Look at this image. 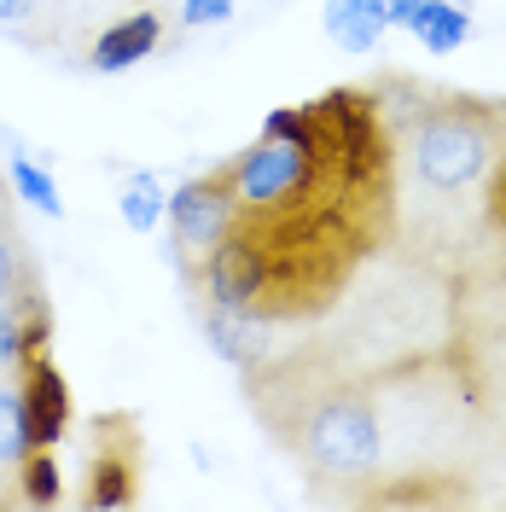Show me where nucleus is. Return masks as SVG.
I'll return each instance as SVG.
<instances>
[{
    "instance_id": "nucleus-14",
    "label": "nucleus",
    "mask_w": 506,
    "mask_h": 512,
    "mask_svg": "<svg viewBox=\"0 0 506 512\" xmlns=\"http://www.w3.org/2000/svg\"><path fill=\"white\" fill-rule=\"evenodd\" d=\"M6 175H12V187L24 192V198H30L35 210H47V216H53V222H59V216H64L59 181H53V175H47V169H41V163H30V158H24V152H12V163H6Z\"/></svg>"
},
{
    "instance_id": "nucleus-8",
    "label": "nucleus",
    "mask_w": 506,
    "mask_h": 512,
    "mask_svg": "<svg viewBox=\"0 0 506 512\" xmlns=\"http://www.w3.org/2000/svg\"><path fill=\"white\" fill-rule=\"evenodd\" d=\"M204 332H210V344H216L239 373H251V367H262V361L274 355V320L256 315V309H222V303H210Z\"/></svg>"
},
{
    "instance_id": "nucleus-2",
    "label": "nucleus",
    "mask_w": 506,
    "mask_h": 512,
    "mask_svg": "<svg viewBox=\"0 0 506 512\" xmlns=\"http://www.w3.org/2000/svg\"><path fill=\"white\" fill-rule=\"evenodd\" d=\"M390 128L396 163L437 198H460L489 181V169L506 152V99L483 94H448V88H413L390 82L373 88Z\"/></svg>"
},
{
    "instance_id": "nucleus-17",
    "label": "nucleus",
    "mask_w": 506,
    "mask_h": 512,
    "mask_svg": "<svg viewBox=\"0 0 506 512\" xmlns=\"http://www.w3.org/2000/svg\"><path fill=\"white\" fill-rule=\"evenodd\" d=\"M227 12H233V0H187V6H181L187 30H210V24H222Z\"/></svg>"
},
{
    "instance_id": "nucleus-19",
    "label": "nucleus",
    "mask_w": 506,
    "mask_h": 512,
    "mask_svg": "<svg viewBox=\"0 0 506 512\" xmlns=\"http://www.w3.org/2000/svg\"><path fill=\"white\" fill-rule=\"evenodd\" d=\"M384 6H390V24H396V30H408L413 18H419V6H425V0H384Z\"/></svg>"
},
{
    "instance_id": "nucleus-12",
    "label": "nucleus",
    "mask_w": 506,
    "mask_h": 512,
    "mask_svg": "<svg viewBox=\"0 0 506 512\" xmlns=\"http://www.w3.org/2000/svg\"><path fill=\"white\" fill-rule=\"evenodd\" d=\"M30 448H35V431H30L24 390L18 384H0V466H24Z\"/></svg>"
},
{
    "instance_id": "nucleus-18",
    "label": "nucleus",
    "mask_w": 506,
    "mask_h": 512,
    "mask_svg": "<svg viewBox=\"0 0 506 512\" xmlns=\"http://www.w3.org/2000/svg\"><path fill=\"white\" fill-rule=\"evenodd\" d=\"M483 187H489V222L506 233V152H501V163L489 169V181H483Z\"/></svg>"
},
{
    "instance_id": "nucleus-1",
    "label": "nucleus",
    "mask_w": 506,
    "mask_h": 512,
    "mask_svg": "<svg viewBox=\"0 0 506 512\" xmlns=\"http://www.w3.org/2000/svg\"><path fill=\"white\" fill-rule=\"evenodd\" d=\"M227 169L233 233L268 262V320L320 315L396 216V146L373 88L274 111Z\"/></svg>"
},
{
    "instance_id": "nucleus-13",
    "label": "nucleus",
    "mask_w": 506,
    "mask_h": 512,
    "mask_svg": "<svg viewBox=\"0 0 506 512\" xmlns=\"http://www.w3.org/2000/svg\"><path fill=\"white\" fill-rule=\"evenodd\" d=\"M117 210H123V222L134 233H152L163 222V210H169V192L158 187V175H128L123 192H117Z\"/></svg>"
},
{
    "instance_id": "nucleus-4",
    "label": "nucleus",
    "mask_w": 506,
    "mask_h": 512,
    "mask_svg": "<svg viewBox=\"0 0 506 512\" xmlns=\"http://www.w3.org/2000/svg\"><path fill=\"white\" fill-rule=\"evenodd\" d=\"M169 233H175V262L187 268V280L198 274V262L233 233V169L216 163L204 175H192L169 192Z\"/></svg>"
},
{
    "instance_id": "nucleus-5",
    "label": "nucleus",
    "mask_w": 506,
    "mask_h": 512,
    "mask_svg": "<svg viewBox=\"0 0 506 512\" xmlns=\"http://www.w3.org/2000/svg\"><path fill=\"white\" fill-rule=\"evenodd\" d=\"M460 350H466V384L477 402L506 425V280L477 291L472 309L460 303Z\"/></svg>"
},
{
    "instance_id": "nucleus-3",
    "label": "nucleus",
    "mask_w": 506,
    "mask_h": 512,
    "mask_svg": "<svg viewBox=\"0 0 506 512\" xmlns=\"http://www.w3.org/2000/svg\"><path fill=\"white\" fill-rule=\"evenodd\" d=\"M251 373H268L280 384V408L274 402H256V408L268 419V431L309 472H320V478H367V472H379V454H384L379 408L355 379L303 373V361H285V367L262 361Z\"/></svg>"
},
{
    "instance_id": "nucleus-16",
    "label": "nucleus",
    "mask_w": 506,
    "mask_h": 512,
    "mask_svg": "<svg viewBox=\"0 0 506 512\" xmlns=\"http://www.w3.org/2000/svg\"><path fill=\"white\" fill-rule=\"evenodd\" d=\"M24 286H30V268H24V251H18L12 227L0 222V297H18Z\"/></svg>"
},
{
    "instance_id": "nucleus-10",
    "label": "nucleus",
    "mask_w": 506,
    "mask_h": 512,
    "mask_svg": "<svg viewBox=\"0 0 506 512\" xmlns=\"http://www.w3.org/2000/svg\"><path fill=\"white\" fill-rule=\"evenodd\" d=\"M158 35H163V24H158V12H146V6L128 12V18H117V24L94 41V70L99 76H117L128 64H140L158 47Z\"/></svg>"
},
{
    "instance_id": "nucleus-20",
    "label": "nucleus",
    "mask_w": 506,
    "mask_h": 512,
    "mask_svg": "<svg viewBox=\"0 0 506 512\" xmlns=\"http://www.w3.org/2000/svg\"><path fill=\"white\" fill-rule=\"evenodd\" d=\"M35 12V0H0V24H24Z\"/></svg>"
},
{
    "instance_id": "nucleus-9",
    "label": "nucleus",
    "mask_w": 506,
    "mask_h": 512,
    "mask_svg": "<svg viewBox=\"0 0 506 512\" xmlns=\"http://www.w3.org/2000/svg\"><path fill=\"white\" fill-rule=\"evenodd\" d=\"M320 24L344 53H373L384 41V30H390V6L384 0H326Z\"/></svg>"
},
{
    "instance_id": "nucleus-7",
    "label": "nucleus",
    "mask_w": 506,
    "mask_h": 512,
    "mask_svg": "<svg viewBox=\"0 0 506 512\" xmlns=\"http://www.w3.org/2000/svg\"><path fill=\"white\" fill-rule=\"evenodd\" d=\"M18 390H24V408H30V431L35 448H53L70 425V384H64L53 344H30L18 361Z\"/></svg>"
},
{
    "instance_id": "nucleus-15",
    "label": "nucleus",
    "mask_w": 506,
    "mask_h": 512,
    "mask_svg": "<svg viewBox=\"0 0 506 512\" xmlns=\"http://www.w3.org/2000/svg\"><path fill=\"white\" fill-rule=\"evenodd\" d=\"M18 472H24V501H35V507L59 501V466H53V448H30V460H24Z\"/></svg>"
},
{
    "instance_id": "nucleus-6",
    "label": "nucleus",
    "mask_w": 506,
    "mask_h": 512,
    "mask_svg": "<svg viewBox=\"0 0 506 512\" xmlns=\"http://www.w3.org/2000/svg\"><path fill=\"white\" fill-rule=\"evenodd\" d=\"M140 425L128 414H105L88 443V507H128L140 495Z\"/></svg>"
},
{
    "instance_id": "nucleus-11",
    "label": "nucleus",
    "mask_w": 506,
    "mask_h": 512,
    "mask_svg": "<svg viewBox=\"0 0 506 512\" xmlns=\"http://www.w3.org/2000/svg\"><path fill=\"white\" fill-rule=\"evenodd\" d=\"M408 30L425 53H454V47L472 35V18H466V6H454V0H425Z\"/></svg>"
}]
</instances>
